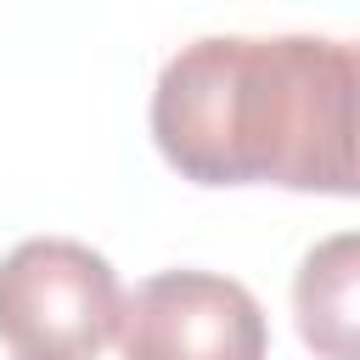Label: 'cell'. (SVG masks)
Returning a JSON list of instances; mask_svg holds the SVG:
<instances>
[{
    "label": "cell",
    "instance_id": "6da1fadb",
    "mask_svg": "<svg viewBox=\"0 0 360 360\" xmlns=\"http://www.w3.org/2000/svg\"><path fill=\"white\" fill-rule=\"evenodd\" d=\"M158 152L197 186L354 191V45L321 34H208L152 90Z\"/></svg>",
    "mask_w": 360,
    "mask_h": 360
},
{
    "label": "cell",
    "instance_id": "7a4b0ae2",
    "mask_svg": "<svg viewBox=\"0 0 360 360\" xmlns=\"http://www.w3.org/2000/svg\"><path fill=\"white\" fill-rule=\"evenodd\" d=\"M118 309L112 264L73 236H28L0 259V343L17 360H96Z\"/></svg>",
    "mask_w": 360,
    "mask_h": 360
},
{
    "label": "cell",
    "instance_id": "3957f363",
    "mask_svg": "<svg viewBox=\"0 0 360 360\" xmlns=\"http://www.w3.org/2000/svg\"><path fill=\"white\" fill-rule=\"evenodd\" d=\"M112 338L124 360H264L270 326L242 281L163 270L124 298Z\"/></svg>",
    "mask_w": 360,
    "mask_h": 360
},
{
    "label": "cell",
    "instance_id": "277c9868",
    "mask_svg": "<svg viewBox=\"0 0 360 360\" xmlns=\"http://www.w3.org/2000/svg\"><path fill=\"white\" fill-rule=\"evenodd\" d=\"M292 304H298V332L315 354L354 360V236L349 231L309 248L292 281Z\"/></svg>",
    "mask_w": 360,
    "mask_h": 360
}]
</instances>
